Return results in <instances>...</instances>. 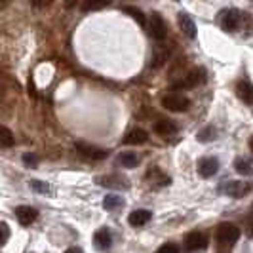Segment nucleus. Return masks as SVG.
Listing matches in <instances>:
<instances>
[{"label": "nucleus", "instance_id": "6ab92c4d", "mask_svg": "<svg viewBox=\"0 0 253 253\" xmlns=\"http://www.w3.org/2000/svg\"><path fill=\"white\" fill-rule=\"evenodd\" d=\"M234 169H236V173L246 175V177H250L253 173V166L250 164L246 158H236V160H234Z\"/></svg>", "mask_w": 253, "mask_h": 253}, {"label": "nucleus", "instance_id": "c756f323", "mask_svg": "<svg viewBox=\"0 0 253 253\" xmlns=\"http://www.w3.org/2000/svg\"><path fill=\"white\" fill-rule=\"evenodd\" d=\"M252 211H253V210H252ZM250 230L253 232V213H252V219H250Z\"/></svg>", "mask_w": 253, "mask_h": 253}, {"label": "nucleus", "instance_id": "aec40b11", "mask_svg": "<svg viewBox=\"0 0 253 253\" xmlns=\"http://www.w3.org/2000/svg\"><path fill=\"white\" fill-rule=\"evenodd\" d=\"M122 206H124V200H122L118 194H109V196H105V200H103V208L109 210V211L118 210V208H122Z\"/></svg>", "mask_w": 253, "mask_h": 253}, {"label": "nucleus", "instance_id": "b1692460", "mask_svg": "<svg viewBox=\"0 0 253 253\" xmlns=\"http://www.w3.org/2000/svg\"><path fill=\"white\" fill-rule=\"evenodd\" d=\"M31 189L35 190V192H38V194H50L51 192L50 185H48V183H44V181H38V179L31 181Z\"/></svg>", "mask_w": 253, "mask_h": 253}, {"label": "nucleus", "instance_id": "423d86ee", "mask_svg": "<svg viewBox=\"0 0 253 253\" xmlns=\"http://www.w3.org/2000/svg\"><path fill=\"white\" fill-rule=\"evenodd\" d=\"M204 82H206V71L202 67H196L183 76V80H179L177 88H194V86H200Z\"/></svg>", "mask_w": 253, "mask_h": 253}, {"label": "nucleus", "instance_id": "f3484780", "mask_svg": "<svg viewBox=\"0 0 253 253\" xmlns=\"http://www.w3.org/2000/svg\"><path fill=\"white\" fill-rule=\"evenodd\" d=\"M97 183L103 185V187H118V189H127V183L124 177L120 175H103V177L97 179Z\"/></svg>", "mask_w": 253, "mask_h": 253}, {"label": "nucleus", "instance_id": "39448f33", "mask_svg": "<svg viewBox=\"0 0 253 253\" xmlns=\"http://www.w3.org/2000/svg\"><path fill=\"white\" fill-rule=\"evenodd\" d=\"M149 35L151 38L154 40H164L166 38V33H168V27H166V21L162 19V15L160 13H151L149 15Z\"/></svg>", "mask_w": 253, "mask_h": 253}, {"label": "nucleus", "instance_id": "f257e3e1", "mask_svg": "<svg viewBox=\"0 0 253 253\" xmlns=\"http://www.w3.org/2000/svg\"><path fill=\"white\" fill-rule=\"evenodd\" d=\"M240 238V228L234 223H223L217 227V240L225 248H232Z\"/></svg>", "mask_w": 253, "mask_h": 253}, {"label": "nucleus", "instance_id": "bb28decb", "mask_svg": "<svg viewBox=\"0 0 253 253\" xmlns=\"http://www.w3.org/2000/svg\"><path fill=\"white\" fill-rule=\"evenodd\" d=\"M8 238H10V228H8L6 223H2V221H0V246H4Z\"/></svg>", "mask_w": 253, "mask_h": 253}, {"label": "nucleus", "instance_id": "4be33fe9", "mask_svg": "<svg viewBox=\"0 0 253 253\" xmlns=\"http://www.w3.org/2000/svg\"><path fill=\"white\" fill-rule=\"evenodd\" d=\"M13 133L10 131V127L0 126V147H13Z\"/></svg>", "mask_w": 253, "mask_h": 253}, {"label": "nucleus", "instance_id": "c85d7f7f", "mask_svg": "<svg viewBox=\"0 0 253 253\" xmlns=\"http://www.w3.org/2000/svg\"><path fill=\"white\" fill-rule=\"evenodd\" d=\"M65 253H82V250H80V248H76V246H75V248H69V250H67Z\"/></svg>", "mask_w": 253, "mask_h": 253}, {"label": "nucleus", "instance_id": "1a4fd4ad", "mask_svg": "<svg viewBox=\"0 0 253 253\" xmlns=\"http://www.w3.org/2000/svg\"><path fill=\"white\" fill-rule=\"evenodd\" d=\"M15 217L23 227H27V225H33L37 221L38 211L31 206H19V208H15Z\"/></svg>", "mask_w": 253, "mask_h": 253}, {"label": "nucleus", "instance_id": "7ed1b4c3", "mask_svg": "<svg viewBox=\"0 0 253 253\" xmlns=\"http://www.w3.org/2000/svg\"><path fill=\"white\" fill-rule=\"evenodd\" d=\"M162 107L171 113H185L190 107V101L189 97H185L181 93H168L166 97H162Z\"/></svg>", "mask_w": 253, "mask_h": 253}, {"label": "nucleus", "instance_id": "2eb2a0df", "mask_svg": "<svg viewBox=\"0 0 253 253\" xmlns=\"http://www.w3.org/2000/svg\"><path fill=\"white\" fill-rule=\"evenodd\" d=\"M149 139V133L141 127H133L131 131H127L124 137V145H143L145 141Z\"/></svg>", "mask_w": 253, "mask_h": 253}, {"label": "nucleus", "instance_id": "473e14b6", "mask_svg": "<svg viewBox=\"0 0 253 253\" xmlns=\"http://www.w3.org/2000/svg\"><path fill=\"white\" fill-rule=\"evenodd\" d=\"M252 210H253V206H252Z\"/></svg>", "mask_w": 253, "mask_h": 253}, {"label": "nucleus", "instance_id": "20e7f679", "mask_svg": "<svg viewBox=\"0 0 253 253\" xmlns=\"http://www.w3.org/2000/svg\"><path fill=\"white\" fill-rule=\"evenodd\" d=\"M185 250L187 252H202L208 248V244H210V238H208V234H204V232H198V230H194V232H189L187 236H185Z\"/></svg>", "mask_w": 253, "mask_h": 253}, {"label": "nucleus", "instance_id": "6e6552de", "mask_svg": "<svg viewBox=\"0 0 253 253\" xmlns=\"http://www.w3.org/2000/svg\"><path fill=\"white\" fill-rule=\"evenodd\" d=\"M217 171H219V160H217L215 156L200 158V162H198V173H200V177L210 179L213 177Z\"/></svg>", "mask_w": 253, "mask_h": 253}, {"label": "nucleus", "instance_id": "cd10ccee", "mask_svg": "<svg viewBox=\"0 0 253 253\" xmlns=\"http://www.w3.org/2000/svg\"><path fill=\"white\" fill-rule=\"evenodd\" d=\"M156 253H179V248L175 244H166V246H162Z\"/></svg>", "mask_w": 253, "mask_h": 253}, {"label": "nucleus", "instance_id": "a878e982", "mask_svg": "<svg viewBox=\"0 0 253 253\" xmlns=\"http://www.w3.org/2000/svg\"><path fill=\"white\" fill-rule=\"evenodd\" d=\"M23 162H25L27 168H35L38 164V156L35 152H25L23 154Z\"/></svg>", "mask_w": 253, "mask_h": 253}, {"label": "nucleus", "instance_id": "ddd939ff", "mask_svg": "<svg viewBox=\"0 0 253 253\" xmlns=\"http://www.w3.org/2000/svg\"><path fill=\"white\" fill-rule=\"evenodd\" d=\"M93 244L97 250H109L111 244H113V236L109 232V228H99L95 234H93Z\"/></svg>", "mask_w": 253, "mask_h": 253}, {"label": "nucleus", "instance_id": "4468645a", "mask_svg": "<svg viewBox=\"0 0 253 253\" xmlns=\"http://www.w3.org/2000/svg\"><path fill=\"white\" fill-rule=\"evenodd\" d=\"M179 27H181V31L185 33V37H189V38L196 37V23L192 21V17H190L189 13H185V12L179 13Z\"/></svg>", "mask_w": 253, "mask_h": 253}, {"label": "nucleus", "instance_id": "0eeeda50", "mask_svg": "<svg viewBox=\"0 0 253 253\" xmlns=\"http://www.w3.org/2000/svg\"><path fill=\"white\" fill-rule=\"evenodd\" d=\"M240 21H242V13L238 10H234V8H227V10L221 12V27L225 31H228V33L236 31L238 25H240Z\"/></svg>", "mask_w": 253, "mask_h": 253}, {"label": "nucleus", "instance_id": "7c9ffc66", "mask_svg": "<svg viewBox=\"0 0 253 253\" xmlns=\"http://www.w3.org/2000/svg\"><path fill=\"white\" fill-rule=\"evenodd\" d=\"M250 149H252V152H253V137L250 139Z\"/></svg>", "mask_w": 253, "mask_h": 253}, {"label": "nucleus", "instance_id": "9b49d317", "mask_svg": "<svg viewBox=\"0 0 253 253\" xmlns=\"http://www.w3.org/2000/svg\"><path fill=\"white\" fill-rule=\"evenodd\" d=\"M236 95H238L246 105H253V84L252 82L240 80V82L236 84Z\"/></svg>", "mask_w": 253, "mask_h": 253}, {"label": "nucleus", "instance_id": "412c9836", "mask_svg": "<svg viewBox=\"0 0 253 253\" xmlns=\"http://www.w3.org/2000/svg\"><path fill=\"white\" fill-rule=\"evenodd\" d=\"M118 162L124 166V168H135V166L139 164V156L135 152H122L118 156Z\"/></svg>", "mask_w": 253, "mask_h": 253}, {"label": "nucleus", "instance_id": "5701e85b", "mask_svg": "<svg viewBox=\"0 0 253 253\" xmlns=\"http://www.w3.org/2000/svg\"><path fill=\"white\" fill-rule=\"evenodd\" d=\"M196 137H198V141H200V143H208V141H215L217 139V129L215 127H204V129H200V131H198V135H196Z\"/></svg>", "mask_w": 253, "mask_h": 253}, {"label": "nucleus", "instance_id": "f03ea898", "mask_svg": "<svg viewBox=\"0 0 253 253\" xmlns=\"http://www.w3.org/2000/svg\"><path fill=\"white\" fill-rule=\"evenodd\" d=\"M219 190L223 194H227L230 198H242L246 194H250L253 190V183H244V181H228L225 185H221Z\"/></svg>", "mask_w": 253, "mask_h": 253}, {"label": "nucleus", "instance_id": "9d476101", "mask_svg": "<svg viewBox=\"0 0 253 253\" xmlns=\"http://www.w3.org/2000/svg\"><path fill=\"white\" fill-rule=\"evenodd\" d=\"M76 149L82 152L84 156L91 158V160H103L109 154L107 151H103L99 147H93V145H88V143H76Z\"/></svg>", "mask_w": 253, "mask_h": 253}, {"label": "nucleus", "instance_id": "2f4dec72", "mask_svg": "<svg viewBox=\"0 0 253 253\" xmlns=\"http://www.w3.org/2000/svg\"><path fill=\"white\" fill-rule=\"evenodd\" d=\"M0 8H6V2H0Z\"/></svg>", "mask_w": 253, "mask_h": 253}, {"label": "nucleus", "instance_id": "dca6fc26", "mask_svg": "<svg viewBox=\"0 0 253 253\" xmlns=\"http://www.w3.org/2000/svg\"><path fill=\"white\" fill-rule=\"evenodd\" d=\"M154 131L158 135H173L177 131V126L169 118H160L158 122H154Z\"/></svg>", "mask_w": 253, "mask_h": 253}, {"label": "nucleus", "instance_id": "393cba45", "mask_svg": "<svg viewBox=\"0 0 253 253\" xmlns=\"http://www.w3.org/2000/svg\"><path fill=\"white\" fill-rule=\"evenodd\" d=\"M109 4H111L109 0H105V2H101V0H97V2H86L82 6V10H101V8H107Z\"/></svg>", "mask_w": 253, "mask_h": 253}, {"label": "nucleus", "instance_id": "a211bd4d", "mask_svg": "<svg viewBox=\"0 0 253 253\" xmlns=\"http://www.w3.org/2000/svg\"><path fill=\"white\" fill-rule=\"evenodd\" d=\"M122 10H124L127 15H131V17L137 21V25L139 27H147V17H145V13L141 12L139 8H135V6H124Z\"/></svg>", "mask_w": 253, "mask_h": 253}, {"label": "nucleus", "instance_id": "f8f14e48", "mask_svg": "<svg viewBox=\"0 0 253 253\" xmlns=\"http://www.w3.org/2000/svg\"><path fill=\"white\" fill-rule=\"evenodd\" d=\"M152 213L149 210H135V211H131L129 217H127V223L131 225V227H143V225H147L149 221H151Z\"/></svg>", "mask_w": 253, "mask_h": 253}]
</instances>
